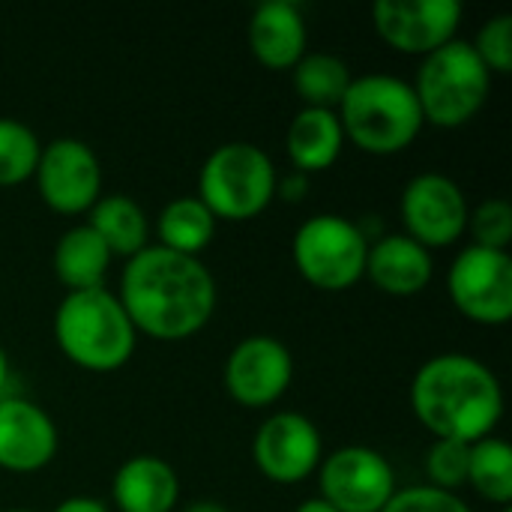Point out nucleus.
I'll use <instances>...</instances> for the list:
<instances>
[{"mask_svg": "<svg viewBox=\"0 0 512 512\" xmlns=\"http://www.w3.org/2000/svg\"><path fill=\"white\" fill-rule=\"evenodd\" d=\"M117 300L135 333L156 342H183L213 318L216 282L198 258L147 246L126 261Z\"/></svg>", "mask_w": 512, "mask_h": 512, "instance_id": "1", "label": "nucleus"}, {"mask_svg": "<svg viewBox=\"0 0 512 512\" xmlns=\"http://www.w3.org/2000/svg\"><path fill=\"white\" fill-rule=\"evenodd\" d=\"M411 411L435 435L477 444L504 417L498 375L471 354H438L411 381Z\"/></svg>", "mask_w": 512, "mask_h": 512, "instance_id": "2", "label": "nucleus"}, {"mask_svg": "<svg viewBox=\"0 0 512 512\" xmlns=\"http://www.w3.org/2000/svg\"><path fill=\"white\" fill-rule=\"evenodd\" d=\"M54 342L72 366L108 375L132 360L138 333L117 294L87 288L69 291L60 300L54 312Z\"/></svg>", "mask_w": 512, "mask_h": 512, "instance_id": "3", "label": "nucleus"}, {"mask_svg": "<svg viewBox=\"0 0 512 512\" xmlns=\"http://www.w3.org/2000/svg\"><path fill=\"white\" fill-rule=\"evenodd\" d=\"M336 114L345 141L372 156H393L408 150L426 126L414 87L387 72L354 78Z\"/></svg>", "mask_w": 512, "mask_h": 512, "instance_id": "4", "label": "nucleus"}, {"mask_svg": "<svg viewBox=\"0 0 512 512\" xmlns=\"http://www.w3.org/2000/svg\"><path fill=\"white\" fill-rule=\"evenodd\" d=\"M411 87L426 123L459 129L483 111L492 90V72L483 66L471 42L453 39L423 57Z\"/></svg>", "mask_w": 512, "mask_h": 512, "instance_id": "5", "label": "nucleus"}, {"mask_svg": "<svg viewBox=\"0 0 512 512\" xmlns=\"http://www.w3.org/2000/svg\"><path fill=\"white\" fill-rule=\"evenodd\" d=\"M276 165L258 144H219L198 174V198L219 222H249L276 198Z\"/></svg>", "mask_w": 512, "mask_h": 512, "instance_id": "6", "label": "nucleus"}, {"mask_svg": "<svg viewBox=\"0 0 512 512\" xmlns=\"http://www.w3.org/2000/svg\"><path fill=\"white\" fill-rule=\"evenodd\" d=\"M366 255L369 240L363 237L360 225L336 213L306 219L291 243L297 273L312 288L330 294L348 291L366 276Z\"/></svg>", "mask_w": 512, "mask_h": 512, "instance_id": "7", "label": "nucleus"}, {"mask_svg": "<svg viewBox=\"0 0 512 512\" xmlns=\"http://www.w3.org/2000/svg\"><path fill=\"white\" fill-rule=\"evenodd\" d=\"M447 291L453 306L474 324L501 327L512 318V258L510 252L465 246L450 270Z\"/></svg>", "mask_w": 512, "mask_h": 512, "instance_id": "8", "label": "nucleus"}, {"mask_svg": "<svg viewBox=\"0 0 512 512\" xmlns=\"http://www.w3.org/2000/svg\"><path fill=\"white\" fill-rule=\"evenodd\" d=\"M39 198L60 216L90 213L102 198V165L81 138H54L42 147L33 171Z\"/></svg>", "mask_w": 512, "mask_h": 512, "instance_id": "9", "label": "nucleus"}, {"mask_svg": "<svg viewBox=\"0 0 512 512\" xmlns=\"http://www.w3.org/2000/svg\"><path fill=\"white\" fill-rule=\"evenodd\" d=\"M321 498L339 512H381L396 495V471L372 447H342L318 465Z\"/></svg>", "mask_w": 512, "mask_h": 512, "instance_id": "10", "label": "nucleus"}, {"mask_svg": "<svg viewBox=\"0 0 512 512\" xmlns=\"http://www.w3.org/2000/svg\"><path fill=\"white\" fill-rule=\"evenodd\" d=\"M402 222L405 234L423 249H444L462 240L468 231V198L462 186L438 171H426L408 180L402 192Z\"/></svg>", "mask_w": 512, "mask_h": 512, "instance_id": "11", "label": "nucleus"}, {"mask_svg": "<svg viewBox=\"0 0 512 512\" xmlns=\"http://www.w3.org/2000/svg\"><path fill=\"white\" fill-rule=\"evenodd\" d=\"M252 456L258 471L270 483L297 486L318 471L324 456V441L309 417L297 411H279L258 426L252 441Z\"/></svg>", "mask_w": 512, "mask_h": 512, "instance_id": "12", "label": "nucleus"}, {"mask_svg": "<svg viewBox=\"0 0 512 512\" xmlns=\"http://www.w3.org/2000/svg\"><path fill=\"white\" fill-rule=\"evenodd\" d=\"M375 33L402 54L429 57L456 39L462 6L456 0H378L372 6Z\"/></svg>", "mask_w": 512, "mask_h": 512, "instance_id": "13", "label": "nucleus"}, {"mask_svg": "<svg viewBox=\"0 0 512 512\" xmlns=\"http://www.w3.org/2000/svg\"><path fill=\"white\" fill-rule=\"evenodd\" d=\"M222 381L243 408L276 405L294 381V357L273 336H246L228 354Z\"/></svg>", "mask_w": 512, "mask_h": 512, "instance_id": "14", "label": "nucleus"}, {"mask_svg": "<svg viewBox=\"0 0 512 512\" xmlns=\"http://www.w3.org/2000/svg\"><path fill=\"white\" fill-rule=\"evenodd\" d=\"M60 435L48 411L21 396L0 399V468L36 474L57 456Z\"/></svg>", "mask_w": 512, "mask_h": 512, "instance_id": "15", "label": "nucleus"}, {"mask_svg": "<svg viewBox=\"0 0 512 512\" xmlns=\"http://www.w3.org/2000/svg\"><path fill=\"white\" fill-rule=\"evenodd\" d=\"M249 48L255 60L267 69L285 72L300 63L306 54V18L297 3L291 0H267L261 3L246 27Z\"/></svg>", "mask_w": 512, "mask_h": 512, "instance_id": "16", "label": "nucleus"}, {"mask_svg": "<svg viewBox=\"0 0 512 512\" xmlns=\"http://www.w3.org/2000/svg\"><path fill=\"white\" fill-rule=\"evenodd\" d=\"M366 276L381 294L414 297L429 288L435 264L429 249H423L408 234H381L375 243H369Z\"/></svg>", "mask_w": 512, "mask_h": 512, "instance_id": "17", "label": "nucleus"}, {"mask_svg": "<svg viewBox=\"0 0 512 512\" xmlns=\"http://www.w3.org/2000/svg\"><path fill=\"white\" fill-rule=\"evenodd\" d=\"M111 501L120 512H174L180 477L159 456H132L111 480Z\"/></svg>", "mask_w": 512, "mask_h": 512, "instance_id": "18", "label": "nucleus"}, {"mask_svg": "<svg viewBox=\"0 0 512 512\" xmlns=\"http://www.w3.org/2000/svg\"><path fill=\"white\" fill-rule=\"evenodd\" d=\"M345 147V132L336 111L327 108H300L288 126L285 150L300 174H318L336 165Z\"/></svg>", "mask_w": 512, "mask_h": 512, "instance_id": "19", "label": "nucleus"}, {"mask_svg": "<svg viewBox=\"0 0 512 512\" xmlns=\"http://www.w3.org/2000/svg\"><path fill=\"white\" fill-rule=\"evenodd\" d=\"M111 258L114 255L90 225H75L57 240L51 267L54 276L69 291H87V288H102Z\"/></svg>", "mask_w": 512, "mask_h": 512, "instance_id": "20", "label": "nucleus"}, {"mask_svg": "<svg viewBox=\"0 0 512 512\" xmlns=\"http://www.w3.org/2000/svg\"><path fill=\"white\" fill-rule=\"evenodd\" d=\"M99 240L108 246L111 255L120 258H135L138 252H144L150 243V222L147 213L141 210V204H135L126 195H105L93 204L90 210V222H87Z\"/></svg>", "mask_w": 512, "mask_h": 512, "instance_id": "21", "label": "nucleus"}, {"mask_svg": "<svg viewBox=\"0 0 512 512\" xmlns=\"http://www.w3.org/2000/svg\"><path fill=\"white\" fill-rule=\"evenodd\" d=\"M156 237H159L156 246L177 255L198 258V252H204L216 237V219L201 204L198 195H183L162 207L156 219Z\"/></svg>", "mask_w": 512, "mask_h": 512, "instance_id": "22", "label": "nucleus"}, {"mask_svg": "<svg viewBox=\"0 0 512 512\" xmlns=\"http://www.w3.org/2000/svg\"><path fill=\"white\" fill-rule=\"evenodd\" d=\"M291 81L297 96L303 99V108H327L336 111L342 96L348 93L354 75L351 66L330 51H306L300 63L291 69Z\"/></svg>", "mask_w": 512, "mask_h": 512, "instance_id": "23", "label": "nucleus"}, {"mask_svg": "<svg viewBox=\"0 0 512 512\" xmlns=\"http://www.w3.org/2000/svg\"><path fill=\"white\" fill-rule=\"evenodd\" d=\"M468 486L489 504L510 507L512 501V450L504 438H483L471 444Z\"/></svg>", "mask_w": 512, "mask_h": 512, "instance_id": "24", "label": "nucleus"}, {"mask_svg": "<svg viewBox=\"0 0 512 512\" xmlns=\"http://www.w3.org/2000/svg\"><path fill=\"white\" fill-rule=\"evenodd\" d=\"M42 144L36 132L12 117H0V186H21L33 177Z\"/></svg>", "mask_w": 512, "mask_h": 512, "instance_id": "25", "label": "nucleus"}, {"mask_svg": "<svg viewBox=\"0 0 512 512\" xmlns=\"http://www.w3.org/2000/svg\"><path fill=\"white\" fill-rule=\"evenodd\" d=\"M468 456H471V444L435 438L426 456V477H429L426 486L456 495V489L468 486Z\"/></svg>", "mask_w": 512, "mask_h": 512, "instance_id": "26", "label": "nucleus"}, {"mask_svg": "<svg viewBox=\"0 0 512 512\" xmlns=\"http://www.w3.org/2000/svg\"><path fill=\"white\" fill-rule=\"evenodd\" d=\"M468 231L474 237V246L507 252L512 243V207L501 198L483 201L468 216Z\"/></svg>", "mask_w": 512, "mask_h": 512, "instance_id": "27", "label": "nucleus"}, {"mask_svg": "<svg viewBox=\"0 0 512 512\" xmlns=\"http://www.w3.org/2000/svg\"><path fill=\"white\" fill-rule=\"evenodd\" d=\"M474 51L483 60L489 72L510 75L512 72V15H495L489 18L477 36H474Z\"/></svg>", "mask_w": 512, "mask_h": 512, "instance_id": "28", "label": "nucleus"}, {"mask_svg": "<svg viewBox=\"0 0 512 512\" xmlns=\"http://www.w3.org/2000/svg\"><path fill=\"white\" fill-rule=\"evenodd\" d=\"M381 512H474L459 495L441 492L432 486H411V489H396L390 504Z\"/></svg>", "mask_w": 512, "mask_h": 512, "instance_id": "29", "label": "nucleus"}, {"mask_svg": "<svg viewBox=\"0 0 512 512\" xmlns=\"http://www.w3.org/2000/svg\"><path fill=\"white\" fill-rule=\"evenodd\" d=\"M306 186H309L306 174L294 171L291 177H285V180L276 183V195H282L285 201H300V198L306 195Z\"/></svg>", "mask_w": 512, "mask_h": 512, "instance_id": "30", "label": "nucleus"}, {"mask_svg": "<svg viewBox=\"0 0 512 512\" xmlns=\"http://www.w3.org/2000/svg\"><path fill=\"white\" fill-rule=\"evenodd\" d=\"M51 512H108V507L99 498L75 495V498H66L63 504H57Z\"/></svg>", "mask_w": 512, "mask_h": 512, "instance_id": "31", "label": "nucleus"}, {"mask_svg": "<svg viewBox=\"0 0 512 512\" xmlns=\"http://www.w3.org/2000/svg\"><path fill=\"white\" fill-rule=\"evenodd\" d=\"M9 378H12V369H9V357L0 345V399L9 396Z\"/></svg>", "mask_w": 512, "mask_h": 512, "instance_id": "32", "label": "nucleus"}, {"mask_svg": "<svg viewBox=\"0 0 512 512\" xmlns=\"http://www.w3.org/2000/svg\"><path fill=\"white\" fill-rule=\"evenodd\" d=\"M297 512H339L336 507H330L324 498H309V501H303L300 507H297Z\"/></svg>", "mask_w": 512, "mask_h": 512, "instance_id": "33", "label": "nucleus"}, {"mask_svg": "<svg viewBox=\"0 0 512 512\" xmlns=\"http://www.w3.org/2000/svg\"><path fill=\"white\" fill-rule=\"evenodd\" d=\"M183 512H228L222 504H216V501H198V504H192V507H186Z\"/></svg>", "mask_w": 512, "mask_h": 512, "instance_id": "34", "label": "nucleus"}, {"mask_svg": "<svg viewBox=\"0 0 512 512\" xmlns=\"http://www.w3.org/2000/svg\"><path fill=\"white\" fill-rule=\"evenodd\" d=\"M501 512H512V507H501Z\"/></svg>", "mask_w": 512, "mask_h": 512, "instance_id": "35", "label": "nucleus"}, {"mask_svg": "<svg viewBox=\"0 0 512 512\" xmlns=\"http://www.w3.org/2000/svg\"><path fill=\"white\" fill-rule=\"evenodd\" d=\"M6 512H30V510H6Z\"/></svg>", "mask_w": 512, "mask_h": 512, "instance_id": "36", "label": "nucleus"}]
</instances>
